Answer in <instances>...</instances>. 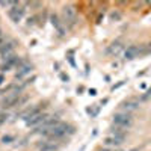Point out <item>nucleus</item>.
<instances>
[{"mask_svg":"<svg viewBox=\"0 0 151 151\" xmlns=\"http://www.w3.org/2000/svg\"><path fill=\"white\" fill-rule=\"evenodd\" d=\"M36 147H38V150H41V151H58V148H59L58 144H55L53 141H48V139L38 142Z\"/></svg>","mask_w":151,"mask_h":151,"instance_id":"obj_11","label":"nucleus"},{"mask_svg":"<svg viewBox=\"0 0 151 151\" xmlns=\"http://www.w3.org/2000/svg\"><path fill=\"white\" fill-rule=\"evenodd\" d=\"M26 6H30V8H41L42 6V3H40V2H27V3H24Z\"/></svg>","mask_w":151,"mask_h":151,"instance_id":"obj_21","label":"nucleus"},{"mask_svg":"<svg viewBox=\"0 0 151 151\" xmlns=\"http://www.w3.org/2000/svg\"><path fill=\"white\" fill-rule=\"evenodd\" d=\"M109 133L113 134V136H121V137H125L127 136V129H124V127H119V125H110V129H109Z\"/></svg>","mask_w":151,"mask_h":151,"instance_id":"obj_15","label":"nucleus"},{"mask_svg":"<svg viewBox=\"0 0 151 151\" xmlns=\"http://www.w3.org/2000/svg\"><path fill=\"white\" fill-rule=\"evenodd\" d=\"M6 42H8V38H6L5 35H2V36H0V48H2Z\"/></svg>","mask_w":151,"mask_h":151,"instance_id":"obj_23","label":"nucleus"},{"mask_svg":"<svg viewBox=\"0 0 151 151\" xmlns=\"http://www.w3.org/2000/svg\"><path fill=\"white\" fill-rule=\"evenodd\" d=\"M147 52H151V44H148V45H147Z\"/></svg>","mask_w":151,"mask_h":151,"instance_id":"obj_27","label":"nucleus"},{"mask_svg":"<svg viewBox=\"0 0 151 151\" xmlns=\"http://www.w3.org/2000/svg\"><path fill=\"white\" fill-rule=\"evenodd\" d=\"M8 118H9V115H8L6 112H0V125L5 124V122L8 121Z\"/></svg>","mask_w":151,"mask_h":151,"instance_id":"obj_20","label":"nucleus"},{"mask_svg":"<svg viewBox=\"0 0 151 151\" xmlns=\"http://www.w3.org/2000/svg\"><path fill=\"white\" fill-rule=\"evenodd\" d=\"M88 113L91 115V118H94V116H97L98 115V112H100V106H94V107H88V110H86Z\"/></svg>","mask_w":151,"mask_h":151,"instance_id":"obj_18","label":"nucleus"},{"mask_svg":"<svg viewBox=\"0 0 151 151\" xmlns=\"http://www.w3.org/2000/svg\"><path fill=\"white\" fill-rule=\"evenodd\" d=\"M45 107V104H36V106H29L27 109H24L20 115H17V116H20L21 119H24V122L26 121H29L30 118H33V116H36V115H40L41 113V110Z\"/></svg>","mask_w":151,"mask_h":151,"instance_id":"obj_4","label":"nucleus"},{"mask_svg":"<svg viewBox=\"0 0 151 151\" xmlns=\"http://www.w3.org/2000/svg\"><path fill=\"white\" fill-rule=\"evenodd\" d=\"M60 79H62V80H64V82H68V80H70L67 74H60Z\"/></svg>","mask_w":151,"mask_h":151,"instance_id":"obj_25","label":"nucleus"},{"mask_svg":"<svg viewBox=\"0 0 151 151\" xmlns=\"http://www.w3.org/2000/svg\"><path fill=\"white\" fill-rule=\"evenodd\" d=\"M122 44L121 42H113V44H110L107 48H106V53L107 55H110V56H116V55H119L121 52H122Z\"/></svg>","mask_w":151,"mask_h":151,"instance_id":"obj_14","label":"nucleus"},{"mask_svg":"<svg viewBox=\"0 0 151 151\" xmlns=\"http://www.w3.org/2000/svg\"><path fill=\"white\" fill-rule=\"evenodd\" d=\"M32 64H24V62L21 60V64H20V67H18V71H17V74H15V79L17 80H20V79H23L26 74H29L30 71H32Z\"/></svg>","mask_w":151,"mask_h":151,"instance_id":"obj_12","label":"nucleus"},{"mask_svg":"<svg viewBox=\"0 0 151 151\" xmlns=\"http://www.w3.org/2000/svg\"><path fill=\"white\" fill-rule=\"evenodd\" d=\"M20 64H21V59H20V56H17V55H11V56H8L6 59H5V62L2 65H0V71H9V70H12L14 67H20Z\"/></svg>","mask_w":151,"mask_h":151,"instance_id":"obj_7","label":"nucleus"},{"mask_svg":"<svg viewBox=\"0 0 151 151\" xmlns=\"http://www.w3.org/2000/svg\"><path fill=\"white\" fill-rule=\"evenodd\" d=\"M110 18L112 20H119L121 18V14H119V12H113V14L110 15Z\"/></svg>","mask_w":151,"mask_h":151,"instance_id":"obj_24","label":"nucleus"},{"mask_svg":"<svg viewBox=\"0 0 151 151\" xmlns=\"http://www.w3.org/2000/svg\"><path fill=\"white\" fill-rule=\"evenodd\" d=\"M2 35H3V33H2V30H0V36H2Z\"/></svg>","mask_w":151,"mask_h":151,"instance_id":"obj_29","label":"nucleus"},{"mask_svg":"<svg viewBox=\"0 0 151 151\" xmlns=\"http://www.w3.org/2000/svg\"><path fill=\"white\" fill-rule=\"evenodd\" d=\"M50 21L53 23V26L58 29V32H59V35L62 36V35H65V29H64V26H62V23L59 21V17L56 15V14H52L50 15Z\"/></svg>","mask_w":151,"mask_h":151,"instance_id":"obj_16","label":"nucleus"},{"mask_svg":"<svg viewBox=\"0 0 151 151\" xmlns=\"http://www.w3.org/2000/svg\"><path fill=\"white\" fill-rule=\"evenodd\" d=\"M124 141H125V137L110 134V136H107L106 139L103 141V144H104L106 147H119V145H122V144H124Z\"/></svg>","mask_w":151,"mask_h":151,"instance_id":"obj_10","label":"nucleus"},{"mask_svg":"<svg viewBox=\"0 0 151 151\" xmlns=\"http://www.w3.org/2000/svg\"><path fill=\"white\" fill-rule=\"evenodd\" d=\"M64 18H65V23L68 24V27H73L77 23V9H76L74 5L64 6Z\"/></svg>","mask_w":151,"mask_h":151,"instance_id":"obj_2","label":"nucleus"},{"mask_svg":"<svg viewBox=\"0 0 151 151\" xmlns=\"http://www.w3.org/2000/svg\"><path fill=\"white\" fill-rule=\"evenodd\" d=\"M15 48V42L14 41H8L2 48H0V55H2V58L3 59H6L8 56H11V53H12V50Z\"/></svg>","mask_w":151,"mask_h":151,"instance_id":"obj_13","label":"nucleus"},{"mask_svg":"<svg viewBox=\"0 0 151 151\" xmlns=\"http://www.w3.org/2000/svg\"><path fill=\"white\" fill-rule=\"evenodd\" d=\"M3 82H5V76H3V74H0V85H2Z\"/></svg>","mask_w":151,"mask_h":151,"instance_id":"obj_26","label":"nucleus"},{"mask_svg":"<svg viewBox=\"0 0 151 151\" xmlns=\"http://www.w3.org/2000/svg\"><path fill=\"white\" fill-rule=\"evenodd\" d=\"M47 118H48L47 113H40V115H36V116L30 118L29 121H26V125L27 127H40V125H42L45 122Z\"/></svg>","mask_w":151,"mask_h":151,"instance_id":"obj_9","label":"nucleus"},{"mask_svg":"<svg viewBox=\"0 0 151 151\" xmlns=\"http://www.w3.org/2000/svg\"><path fill=\"white\" fill-rule=\"evenodd\" d=\"M150 98H151V88H150V89H148L142 97H141V100H142V101H145V100H150Z\"/></svg>","mask_w":151,"mask_h":151,"instance_id":"obj_22","label":"nucleus"},{"mask_svg":"<svg viewBox=\"0 0 151 151\" xmlns=\"http://www.w3.org/2000/svg\"><path fill=\"white\" fill-rule=\"evenodd\" d=\"M148 53L147 52V45H130L125 48V52H124V58L125 59H134V58H139L141 55H145Z\"/></svg>","mask_w":151,"mask_h":151,"instance_id":"obj_3","label":"nucleus"},{"mask_svg":"<svg viewBox=\"0 0 151 151\" xmlns=\"http://www.w3.org/2000/svg\"><path fill=\"white\" fill-rule=\"evenodd\" d=\"M18 2H5V0H0V6H5V8H12L15 6Z\"/></svg>","mask_w":151,"mask_h":151,"instance_id":"obj_19","label":"nucleus"},{"mask_svg":"<svg viewBox=\"0 0 151 151\" xmlns=\"http://www.w3.org/2000/svg\"><path fill=\"white\" fill-rule=\"evenodd\" d=\"M134 122V118L132 113H125V112H118L113 115V124L115 125H119V127H124V129H130Z\"/></svg>","mask_w":151,"mask_h":151,"instance_id":"obj_1","label":"nucleus"},{"mask_svg":"<svg viewBox=\"0 0 151 151\" xmlns=\"http://www.w3.org/2000/svg\"><path fill=\"white\" fill-rule=\"evenodd\" d=\"M24 12H26V9H24V5H21V3L18 2L15 6H12V8L8 11V15H9V18L14 21V23H18V21H21Z\"/></svg>","mask_w":151,"mask_h":151,"instance_id":"obj_6","label":"nucleus"},{"mask_svg":"<svg viewBox=\"0 0 151 151\" xmlns=\"http://www.w3.org/2000/svg\"><path fill=\"white\" fill-rule=\"evenodd\" d=\"M20 92H15V91H11L3 100H2V103H0V107L2 109H11V107H15L17 103H18V100H20Z\"/></svg>","mask_w":151,"mask_h":151,"instance_id":"obj_5","label":"nucleus"},{"mask_svg":"<svg viewBox=\"0 0 151 151\" xmlns=\"http://www.w3.org/2000/svg\"><path fill=\"white\" fill-rule=\"evenodd\" d=\"M14 141H15V136H12V134H6V136H3L2 139H0V142H2L3 145L11 144V142H14Z\"/></svg>","mask_w":151,"mask_h":151,"instance_id":"obj_17","label":"nucleus"},{"mask_svg":"<svg viewBox=\"0 0 151 151\" xmlns=\"http://www.w3.org/2000/svg\"><path fill=\"white\" fill-rule=\"evenodd\" d=\"M137 107H139V100L137 98H129V100H125V101H122L121 106H119V109L125 113H130V112L136 110Z\"/></svg>","mask_w":151,"mask_h":151,"instance_id":"obj_8","label":"nucleus"},{"mask_svg":"<svg viewBox=\"0 0 151 151\" xmlns=\"http://www.w3.org/2000/svg\"><path fill=\"white\" fill-rule=\"evenodd\" d=\"M132 151H139V148H134V150H132Z\"/></svg>","mask_w":151,"mask_h":151,"instance_id":"obj_28","label":"nucleus"}]
</instances>
